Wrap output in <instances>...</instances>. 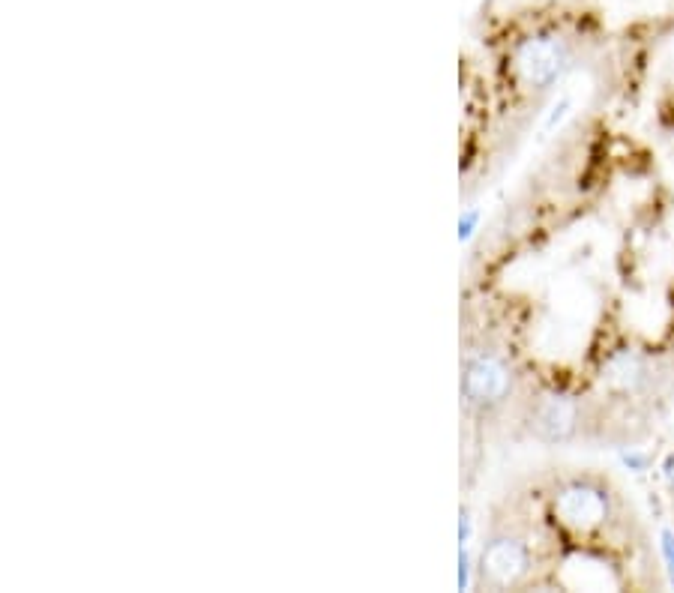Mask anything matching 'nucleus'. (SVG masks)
Segmentation results:
<instances>
[{
	"mask_svg": "<svg viewBox=\"0 0 674 593\" xmlns=\"http://www.w3.org/2000/svg\"><path fill=\"white\" fill-rule=\"evenodd\" d=\"M663 471H666V480L674 486V453L666 459V465H663Z\"/></svg>",
	"mask_w": 674,
	"mask_h": 593,
	"instance_id": "12",
	"label": "nucleus"
},
{
	"mask_svg": "<svg viewBox=\"0 0 674 593\" xmlns=\"http://www.w3.org/2000/svg\"><path fill=\"white\" fill-rule=\"evenodd\" d=\"M480 219H483V213H480L477 207H471V210H465V213H462V219H459V240H462V243H468V240L477 234Z\"/></svg>",
	"mask_w": 674,
	"mask_h": 593,
	"instance_id": "7",
	"label": "nucleus"
},
{
	"mask_svg": "<svg viewBox=\"0 0 674 593\" xmlns=\"http://www.w3.org/2000/svg\"><path fill=\"white\" fill-rule=\"evenodd\" d=\"M663 552H666V561H669V573H672V582H674V534H663Z\"/></svg>",
	"mask_w": 674,
	"mask_h": 593,
	"instance_id": "11",
	"label": "nucleus"
},
{
	"mask_svg": "<svg viewBox=\"0 0 674 593\" xmlns=\"http://www.w3.org/2000/svg\"><path fill=\"white\" fill-rule=\"evenodd\" d=\"M480 573L495 588H516L531 573V549L519 537H498L480 555Z\"/></svg>",
	"mask_w": 674,
	"mask_h": 593,
	"instance_id": "4",
	"label": "nucleus"
},
{
	"mask_svg": "<svg viewBox=\"0 0 674 593\" xmlns=\"http://www.w3.org/2000/svg\"><path fill=\"white\" fill-rule=\"evenodd\" d=\"M471 552L468 546H459V591H471Z\"/></svg>",
	"mask_w": 674,
	"mask_h": 593,
	"instance_id": "8",
	"label": "nucleus"
},
{
	"mask_svg": "<svg viewBox=\"0 0 674 593\" xmlns=\"http://www.w3.org/2000/svg\"><path fill=\"white\" fill-rule=\"evenodd\" d=\"M573 51L558 33H537L516 51V69L531 90H549L570 69Z\"/></svg>",
	"mask_w": 674,
	"mask_h": 593,
	"instance_id": "2",
	"label": "nucleus"
},
{
	"mask_svg": "<svg viewBox=\"0 0 674 593\" xmlns=\"http://www.w3.org/2000/svg\"><path fill=\"white\" fill-rule=\"evenodd\" d=\"M534 432L540 441L546 444H564L576 435V426H579V408L570 396H546L537 411H534Z\"/></svg>",
	"mask_w": 674,
	"mask_h": 593,
	"instance_id": "5",
	"label": "nucleus"
},
{
	"mask_svg": "<svg viewBox=\"0 0 674 593\" xmlns=\"http://www.w3.org/2000/svg\"><path fill=\"white\" fill-rule=\"evenodd\" d=\"M513 390V372L495 351H471L462 366V399L474 411H495Z\"/></svg>",
	"mask_w": 674,
	"mask_h": 593,
	"instance_id": "1",
	"label": "nucleus"
},
{
	"mask_svg": "<svg viewBox=\"0 0 674 593\" xmlns=\"http://www.w3.org/2000/svg\"><path fill=\"white\" fill-rule=\"evenodd\" d=\"M645 375H648V369L633 351H624V354L612 357L609 366H606V381L618 390H639Z\"/></svg>",
	"mask_w": 674,
	"mask_h": 593,
	"instance_id": "6",
	"label": "nucleus"
},
{
	"mask_svg": "<svg viewBox=\"0 0 674 593\" xmlns=\"http://www.w3.org/2000/svg\"><path fill=\"white\" fill-rule=\"evenodd\" d=\"M471 537H474V519L468 510H462L459 516V546H471Z\"/></svg>",
	"mask_w": 674,
	"mask_h": 593,
	"instance_id": "9",
	"label": "nucleus"
},
{
	"mask_svg": "<svg viewBox=\"0 0 674 593\" xmlns=\"http://www.w3.org/2000/svg\"><path fill=\"white\" fill-rule=\"evenodd\" d=\"M555 516L576 534L600 531L612 516V498L606 489L588 480H573L555 495Z\"/></svg>",
	"mask_w": 674,
	"mask_h": 593,
	"instance_id": "3",
	"label": "nucleus"
},
{
	"mask_svg": "<svg viewBox=\"0 0 674 593\" xmlns=\"http://www.w3.org/2000/svg\"><path fill=\"white\" fill-rule=\"evenodd\" d=\"M621 459H624V465L633 468V471H645V468H648V456H642V453H624Z\"/></svg>",
	"mask_w": 674,
	"mask_h": 593,
	"instance_id": "10",
	"label": "nucleus"
}]
</instances>
